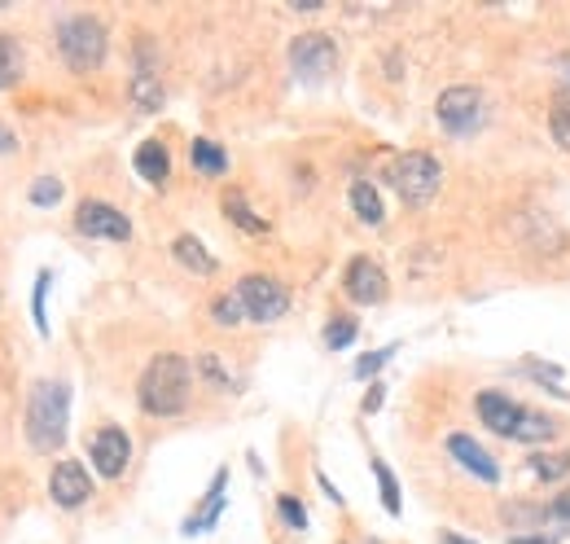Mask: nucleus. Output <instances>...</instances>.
I'll use <instances>...</instances> for the list:
<instances>
[{
    "label": "nucleus",
    "instance_id": "nucleus-8",
    "mask_svg": "<svg viewBox=\"0 0 570 544\" xmlns=\"http://www.w3.org/2000/svg\"><path fill=\"white\" fill-rule=\"evenodd\" d=\"M75 229L84 238H97V242H128L132 238V225H128V215L119 206H110V202H79L75 211Z\"/></svg>",
    "mask_w": 570,
    "mask_h": 544
},
{
    "label": "nucleus",
    "instance_id": "nucleus-1",
    "mask_svg": "<svg viewBox=\"0 0 570 544\" xmlns=\"http://www.w3.org/2000/svg\"><path fill=\"white\" fill-rule=\"evenodd\" d=\"M66 417H71V387L66 382H36L27 400V444L36 453H58L66 440Z\"/></svg>",
    "mask_w": 570,
    "mask_h": 544
},
{
    "label": "nucleus",
    "instance_id": "nucleus-4",
    "mask_svg": "<svg viewBox=\"0 0 570 544\" xmlns=\"http://www.w3.org/2000/svg\"><path fill=\"white\" fill-rule=\"evenodd\" d=\"M58 53L71 71H97L105 62V27L97 18H66L58 27Z\"/></svg>",
    "mask_w": 570,
    "mask_h": 544
},
{
    "label": "nucleus",
    "instance_id": "nucleus-23",
    "mask_svg": "<svg viewBox=\"0 0 570 544\" xmlns=\"http://www.w3.org/2000/svg\"><path fill=\"white\" fill-rule=\"evenodd\" d=\"M373 475H378V488H382V505H387V514H400L404 505H400V483H395L391 466H387V461H373Z\"/></svg>",
    "mask_w": 570,
    "mask_h": 544
},
{
    "label": "nucleus",
    "instance_id": "nucleus-38",
    "mask_svg": "<svg viewBox=\"0 0 570 544\" xmlns=\"http://www.w3.org/2000/svg\"><path fill=\"white\" fill-rule=\"evenodd\" d=\"M514 544H553V535H514Z\"/></svg>",
    "mask_w": 570,
    "mask_h": 544
},
{
    "label": "nucleus",
    "instance_id": "nucleus-2",
    "mask_svg": "<svg viewBox=\"0 0 570 544\" xmlns=\"http://www.w3.org/2000/svg\"><path fill=\"white\" fill-rule=\"evenodd\" d=\"M189 391H193V374H189V360L180 356H154L141 374V408L154 413V417H176L185 404H189Z\"/></svg>",
    "mask_w": 570,
    "mask_h": 544
},
{
    "label": "nucleus",
    "instance_id": "nucleus-14",
    "mask_svg": "<svg viewBox=\"0 0 570 544\" xmlns=\"http://www.w3.org/2000/svg\"><path fill=\"white\" fill-rule=\"evenodd\" d=\"M518 413H522V404H514V400L501 395V391H483V395H479V417H483V426H487L492 434H501V440H514Z\"/></svg>",
    "mask_w": 570,
    "mask_h": 544
},
{
    "label": "nucleus",
    "instance_id": "nucleus-11",
    "mask_svg": "<svg viewBox=\"0 0 570 544\" xmlns=\"http://www.w3.org/2000/svg\"><path fill=\"white\" fill-rule=\"evenodd\" d=\"M342 290H347L356 303H365V307L382 303L387 299V273H382V264H373L369 255H356L347 264V277H342Z\"/></svg>",
    "mask_w": 570,
    "mask_h": 544
},
{
    "label": "nucleus",
    "instance_id": "nucleus-34",
    "mask_svg": "<svg viewBox=\"0 0 570 544\" xmlns=\"http://www.w3.org/2000/svg\"><path fill=\"white\" fill-rule=\"evenodd\" d=\"M198 369L206 374V382H211V387H228V374L219 369V360H215V356H202V360H198Z\"/></svg>",
    "mask_w": 570,
    "mask_h": 544
},
{
    "label": "nucleus",
    "instance_id": "nucleus-29",
    "mask_svg": "<svg viewBox=\"0 0 570 544\" xmlns=\"http://www.w3.org/2000/svg\"><path fill=\"white\" fill-rule=\"evenodd\" d=\"M277 509H281L286 527H294V531H303V527H307V509H303L294 496H281V501H277Z\"/></svg>",
    "mask_w": 570,
    "mask_h": 544
},
{
    "label": "nucleus",
    "instance_id": "nucleus-36",
    "mask_svg": "<svg viewBox=\"0 0 570 544\" xmlns=\"http://www.w3.org/2000/svg\"><path fill=\"white\" fill-rule=\"evenodd\" d=\"M10 150H18V137L10 128H0V154H10Z\"/></svg>",
    "mask_w": 570,
    "mask_h": 544
},
{
    "label": "nucleus",
    "instance_id": "nucleus-19",
    "mask_svg": "<svg viewBox=\"0 0 570 544\" xmlns=\"http://www.w3.org/2000/svg\"><path fill=\"white\" fill-rule=\"evenodd\" d=\"M352 206H356V215L365 225H382V198H378V189L369 185V180H352Z\"/></svg>",
    "mask_w": 570,
    "mask_h": 544
},
{
    "label": "nucleus",
    "instance_id": "nucleus-33",
    "mask_svg": "<svg viewBox=\"0 0 570 544\" xmlns=\"http://www.w3.org/2000/svg\"><path fill=\"white\" fill-rule=\"evenodd\" d=\"M522 369H527V374H535V378H540V387H553V391H561V387H557V378H561V374H557L553 365H540V360H522Z\"/></svg>",
    "mask_w": 570,
    "mask_h": 544
},
{
    "label": "nucleus",
    "instance_id": "nucleus-31",
    "mask_svg": "<svg viewBox=\"0 0 570 544\" xmlns=\"http://www.w3.org/2000/svg\"><path fill=\"white\" fill-rule=\"evenodd\" d=\"M544 518H548V522H557L561 531H570V488H566L553 505H548V514H544Z\"/></svg>",
    "mask_w": 570,
    "mask_h": 544
},
{
    "label": "nucleus",
    "instance_id": "nucleus-25",
    "mask_svg": "<svg viewBox=\"0 0 570 544\" xmlns=\"http://www.w3.org/2000/svg\"><path fill=\"white\" fill-rule=\"evenodd\" d=\"M58 202H62V180L40 176V180L31 185V206H58Z\"/></svg>",
    "mask_w": 570,
    "mask_h": 544
},
{
    "label": "nucleus",
    "instance_id": "nucleus-7",
    "mask_svg": "<svg viewBox=\"0 0 570 544\" xmlns=\"http://www.w3.org/2000/svg\"><path fill=\"white\" fill-rule=\"evenodd\" d=\"M290 66L303 84H320L333 66H338V45L320 31H303L294 45H290Z\"/></svg>",
    "mask_w": 570,
    "mask_h": 544
},
{
    "label": "nucleus",
    "instance_id": "nucleus-5",
    "mask_svg": "<svg viewBox=\"0 0 570 544\" xmlns=\"http://www.w3.org/2000/svg\"><path fill=\"white\" fill-rule=\"evenodd\" d=\"M434 115L443 124L447 137H474L487 119V105H483V92L479 88H466V84H456V88H443L439 92V105H434Z\"/></svg>",
    "mask_w": 570,
    "mask_h": 544
},
{
    "label": "nucleus",
    "instance_id": "nucleus-18",
    "mask_svg": "<svg viewBox=\"0 0 570 544\" xmlns=\"http://www.w3.org/2000/svg\"><path fill=\"white\" fill-rule=\"evenodd\" d=\"M224 470L215 475V483H211V492H206V501H202V509L185 522V535H198V531H206V527H215V518H219V509H224Z\"/></svg>",
    "mask_w": 570,
    "mask_h": 544
},
{
    "label": "nucleus",
    "instance_id": "nucleus-28",
    "mask_svg": "<svg viewBox=\"0 0 570 544\" xmlns=\"http://www.w3.org/2000/svg\"><path fill=\"white\" fill-rule=\"evenodd\" d=\"M49 281H53V273H40L36 294H31V316H36V330L40 334H49V320H45V290H49Z\"/></svg>",
    "mask_w": 570,
    "mask_h": 544
},
{
    "label": "nucleus",
    "instance_id": "nucleus-10",
    "mask_svg": "<svg viewBox=\"0 0 570 544\" xmlns=\"http://www.w3.org/2000/svg\"><path fill=\"white\" fill-rule=\"evenodd\" d=\"M132 101L137 111L150 115L163 105V79H159V62H154V45L137 40V66H132Z\"/></svg>",
    "mask_w": 570,
    "mask_h": 544
},
{
    "label": "nucleus",
    "instance_id": "nucleus-17",
    "mask_svg": "<svg viewBox=\"0 0 570 544\" xmlns=\"http://www.w3.org/2000/svg\"><path fill=\"white\" fill-rule=\"evenodd\" d=\"M172 255H176V260H180L189 273H198V277H211V273H215V255H211V251H206L198 238H189V233L172 242Z\"/></svg>",
    "mask_w": 570,
    "mask_h": 544
},
{
    "label": "nucleus",
    "instance_id": "nucleus-9",
    "mask_svg": "<svg viewBox=\"0 0 570 544\" xmlns=\"http://www.w3.org/2000/svg\"><path fill=\"white\" fill-rule=\"evenodd\" d=\"M88 453H92V466L101 479H119L132 461V440H128V430L119 426H101L92 440H88Z\"/></svg>",
    "mask_w": 570,
    "mask_h": 544
},
{
    "label": "nucleus",
    "instance_id": "nucleus-24",
    "mask_svg": "<svg viewBox=\"0 0 570 544\" xmlns=\"http://www.w3.org/2000/svg\"><path fill=\"white\" fill-rule=\"evenodd\" d=\"M356 339V320L342 316V320H329L325 325V347H347Z\"/></svg>",
    "mask_w": 570,
    "mask_h": 544
},
{
    "label": "nucleus",
    "instance_id": "nucleus-21",
    "mask_svg": "<svg viewBox=\"0 0 570 544\" xmlns=\"http://www.w3.org/2000/svg\"><path fill=\"white\" fill-rule=\"evenodd\" d=\"M224 215H228V220H233L238 229H246V233H268V220H259V215L246 206L242 193H224Z\"/></svg>",
    "mask_w": 570,
    "mask_h": 544
},
{
    "label": "nucleus",
    "instance_id": "nucleus-13",
    "mask_svg": "<svg viewBox=\"0 0 570 544\" xmlns=\"http://www.w3.org/2000/svg\"><path fill=\"white\" fill-rule=\"evenodd\" d=\"M49 496L62 505V509H75L92 496V479L79 461H58L53 466V479H49Z\"/></svg>",
    "mask_w": 570,
    "mask_h": 544
},
{
    "label": "nucleus",
    "instance_id": "nucleus-26",
    "mask_svg": "<svg viewBox=\"0 0 570 544\" xmlns=\"http://www.w3.org/2000/svg\"><path fill=\"white\" fill-rule=\"evenodd\" d=\"M14 79H18V49H14V40L0 36V88H10Z\"/></svg>",
    "mask_w": 570,
    "mask_h": 544
},
{
    "label": "nucleus",
    "instance_id": "nucleus-30",
    "mask_svg": "<svg viewBox=\"0 0 570 544\" xmlns=\"http://www.w3.org/2000/svg\"><path fill=\"white\" fill-rule=\"evenodd\" d=\"M391 356H395V347H382V352H373V356H360V360H356V374H360V378H373Z\"/></svg>",
    "mask_w": 570,
    "mask_h": 544
},
{
    "label": "nucleus",
    "instance_id": "nucleus-16",
    "mask_svg": "<svg viewBox=\"0 0 570 544\" xmlns=\"http://www.w3.org/2000/svg\"><path fill=\"white\" fill-rule=\"evenodd\" d=\"M137 172H141V180H150V185H163L167 180V172H172V154H167V146L163 141H145V146H137Z\"/></svg>",
    "mask_w": 570,
    "mask_h": 544
},
{
    "label": "nucleus",
    "instance_id": "nucleus-32",
    "mask_svg": "<svg viewBox=\"0 0 570 544\" xmlns=\"http://www.w3.org/2000/svg\"><path fill=\"white\" fill-rule=\"evenodd\" d=\"M553 137L570 154V111H566V105H557V111H553Z\"/></svg>",
    "mask_w": 570,
    "mask_h": 544
},
{
    "label": "nucleus",
    "instance_id": "nucleus-3",
    "mask_svg": "<svg viewBox=\"0 0 570 544\" xmlns=\"http://www.w3.org/2000/svg\"><path fill=\"white\" fill-rule=\"evenodd\" d=\"M387 180H391V189H395L408 206H426V202L439 193V185H443V167H439L434 154L413 150V154H400V159L387 167Z\"/></svg>",
    "mask_w": 570,
    "mask_h": 544
},
{
    "label": "nucleus",
    "instance_id": "nucleus-22",
    "mask_svg": "<svg viewBox=\"0 0 570 544\" xmlns=\"http://www.w3.org/2000/svg\"><path fill=\"white\" fill-rule=\"evenodd\" d=\"M189 154H193V167H198L202 176H224V172H228V154H224L215 141H206V137H198Z\"/></svg>",
    "mask_w": 570,
    "mask_h": 544
},
{
    "label": "nucleus",
    "instance_id": "nucleus-27",
    "mask_svg": "<svg viewBox=\"0 0 570 544\" xmlns=\"http://www.w3.org/2000/svg\"><path fill=\"white\" fill-rule=\"evenodd\" d=\"M211 316H215L219 325H238V320H246V312H242V303H238V294H224V299H215V307H211Z\"/></svg>",
    "mask_w": 570,
    "mask_h": 544
},
{
    "label": "nucleus",
    "instance_id": "nucleus-35",
    "mask_svg": "<svg viewBox=\"0 0 570 544\" xmlns=\"http://www.w3.org/2000/svg\"><path fill=\"white\" fill-rule=\"evenodd\" d=\"M561 101H566V111H570V58L561 62Z\"/></svg>",
    "mask_w": 570,
    "mask_h": 544
},
{
    "label": "nucleus",
    "instance_id": "nucleus-39",
    "mask_svg": "<svg viewBox=\"0 0 570 544\" xmlns=\"http://www.w3.org/2000/svg\"><path fill=\"white\" fill-rule=\"evenodd\" d=\"M439 540H443V544H474V540H461V535H452V531H443Z\"/></svg>",
    "mask_w": 570,
    "mask_h": 544
},
{
    "label": "nucleus",
    "instance_id": "nucleus-37",
    "mask_svg": "<svg viewBox=\"0 0 570 544\" xmlns=\"http://www.w3.org/2000/svg\"><path fill=\"white\" fill-rule=\"evenodd\" d=\"M378 404H382V382H378V387H373V391H369V395H365V413H373V408H378Z\"/></svg>",
    "mask_w": 570,
    "mask_h": 544
},
{
    "label": "nucleus",
    "instance_id": "nucleus-15",
    "mask_svg": "<svg viewBox=\"0 0 570 544\" xmlns=\"http://www.w3.org/2000/svg\"><path fill=\"white\" fill-rule=\"evenodd\" d=\"M553 434H557V421L548 413H540V408H522L518 413V426H514L518 444H548Z\"/></svg>",
    "mask_w": 570,
    "mask_h": 544
},
{
    "label": "nucleus",
    "instance_id": "nucleus-6",
    "mask_svg": "<svg viewBox=\"0 0 570 544\" xmlns=\"http://www.w3.org/2000/svg\"><path fill=\"white\" fill-rule=\"evenodd\" d=\"M233 294H238V303H242L246 320H259V325H273V320H281V316L290 312V290H286L281 281L264 277V273L242 277Z\"/></svg>",
    "mask_w": 570,
    "mask_h": 544
},
{
    "label": "nucleus",
    "instance_id": "nucleus-12",
    "mask_svg": "<svg viewBox=\"0 0 570 544\" xmlns=\"http://www.w3.org/2000/svg\"><path fill=\"white\" fill-rule=\"evenodd\" d=\"M447 453H452V461L456 466H466L474 479H483V483H501V466L492 461V453L479 444V440H470V434H447Z\"/></svg>",
    "mask_w": 570,
    "mask_h": 544
},
{
    "label": "nucleus",
    "instance_id": "nucleus-20",
    "mask_svg": "<svg viewBox=\"0 0 570 544\" xmlns=\"http://www.w3.org/2000/svg\"><path fill=\"white\" fill-rule=\"evenodd\" d=\"M531 475L544 479V483H557L570 475V448H557V453H531Z\"/></svg>",
    "mask_w": 570,
    "mask_h": 544
}]
</instances>
